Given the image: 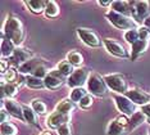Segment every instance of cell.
<instances>
[{
    "mask_svg": "<svg viewBox=\"0 0 150 135\" xmlns=\"http://www.w3.org/2000/svg\"><path fill=\"white\" fill-rule=\"evenodd\" d=\"M3 36L13 41L16 46H21L25 40V29L19 17L9 14L6 17L4 26H3Z\"/></svg>",
    "mask_w": 150,
    "mask_h": 135,
    "instance_id": "cell-1",
    "label": "cell"
},
{
    "mask_svg": "<svg viewBox=\"0 0 150 135\" xmlns=\"http://www.w3.org/2000/svg\"><path fill=\"white\" fill-rule=\"evenodd\" d=\"M105 17H107L109 22L118 30L128 31V30L136 29V26H137V22H135L132 17L119 14V13L114 12V10H108V12L105 13Z\"/></svg>",
    "mask_w": 150,
    "mask_h": 135,
    "instance_id": "cell-2",
    "label": "cell"
},
{
    "mask_svg": "<svg viewBox=\"0 0 150 135\" xmlns=\"http://www.w3.org/2000/svg\"><path fill=\"white\" fill-rule=\"evenodd\" d=\"M107 84L104 81V77H101L96 72H91L88 76V80L86 82V89L88 91V94L103 98L107 94Z\"/></svg>",
    "mask_w": 150,
    "mask_h": 135,
    "instance_id": "cell-3",
    "label": "cell"
},
{
    "mask_svg": "<svg viewBox=\"0 0 150 135\" xmlns=\"http://www.w3.org/2000/svg\"><path fill=\"white\" fill-rule=\"evenodd\" d=\"M107 86L112 91L118 93V94H125L127 91V81L122 74H109L103 76Z\"/></svg>",
    "mask_w": 150,
    "mask_h": 135,
    "instance_id": "cell-4",
    "label": "cell"
},
{
    "mask_svg": "<svg viewBox=\"0 0 150 135\" xmlns=\"http://www.w3.org/2000/svg\"><path fill=\"white\" fill-rule=\"evenodd\" d=\"M150 16V1H131V17L135 22L144 23V21Z\"/></svg>",
    "mask_w": 150,
    "mask_h": 135,
    "instance_id": "cell-5",
    "label": "cell"
},
{
    "mask_svg": "<svg viewBox=\"0 0 150 135\" xmlns=\"http://www.w3.org/2000/svg\"><path fill=\"white\" fill-rule=\"evenodd\" d=\"M88 76H90V71L86 67H80L77 70H74V72L67 79V85L72 89L76 88H83V85L87 82Z\"/></svg>",
    "mask_w": 150,
    "mask_h": 135,
    "instance_id": "cell-6",
    "label": "cell"
},
{
    "mask_svg": "<svg viewBox=\"0 0 150 135\" xmlns=\"http://www.w3.org/2000/svg\"><path fill=\"white\" fill-rule=\"evenodd\" d=\"M113 99L118 111L121 112V115L131 117L134 113L137 112L136 111V104L134 102H131V99H128L125 94H113Z\"/></svg>",
    "mask_w": 150,
    "mask_h": 135,
    "instance_id": "cell-7",
    "label": "cell"
},
{
    "mask_svg": "<svg viewBox=\"0 0 150 135\" xmlns=\"http://www.w3.org/2000/svg\"><path fill=\"white\" fill-rule=\"evenodd\" d=\"M77 35L85 45H87V46H90V48H99L101 45V40H100V37L98 36V34L90 29L78 27Z\"/></svg>",
    "mask_w": 150,
    "mask_h": 135,
    "instance_id": "cell-8",
    "label": "cell"
},
{
    "mask_svg": "<svg viewBox=\"0 0 150 135\" xmlns=\"http://www.w3.org/2000/svg\"><path fill=\"white\" fill-rule=\"evenodd\" d=\"M31 58H33V55L31 53V50L27 49V48H22V46H17L14 53L11 58H9V63L12 67H21L23 63H26L27 61H30Z\"/></svg>",
    "mask_w": 150,
    "mask_h": 135,
    "instance_id": "cell-9",
    "label": "cell"
},
{
    "mask_svg": "<svg viewBox=\"0 0 150 135\" xmlns=\"http://www.w3.org/2000/svg\"><path fill=\"white\" fill-rule=\"evenodd\" d=\"M64 81H66V76H63L58 70H52L44 79V85L49 90H57L64 84Z\"/></svg>",
    "mask_w": 150,
    "mask_h": 135,
    "instance_id": "cell-10",
    "label": "cell"
},
{
    "mask_svg": "<svg viewBox=\"0 0 150 135\" xmlns=\"http://www.w3.org/2000/svg\"><path fill=\"white\" fill-rule=\"evenodd\" d=\"M103 44H104L105 49H107L112 55H114V57H118V58H128L129 57L127 49H126L121 43H118L117 40L104 39Z\"/></svg>",
    "mask_w": 150,
    "mask_h": 135,
    "instance_id": "cell-11",
    "label": "cell"
},
{
    "mask_svg": "<svg viewBox=\"0 0 150 135\" xmlns=\"http://www.w3.org/2000/svg\"><path fill=\"white\" fill-rule=\"evenodd\" d=\"M125 95L127 96L128 99H131V102H134L136 106H146L150 103V95L144 93L140 89H128L127 91L125 93Z\"/></svg>",
    "mask_w": 150,
    "mask_h": 135,
    "instance_id": "cell-12",
    "label": "cell"
},
{
    "mask_svg": "<svg viewBox=\"0 0 150 135\" xmlns=\"http://www.w3.org/2000/svg\"><path fill=\"white\" fill-rule=\"evenodd\" d=\"M3 107L8 111V113L16 119L25 121V117H23V107L19 104L18 102H16L14 99H3Z\"/></svg>",
    "mask_w": 150,
    "mask_h": 135,
    "instance_id": "cell-13",
    "label": "cell"
},
{
    "mask_svg": "<svg viewBox=\"0 0 150 135\" xmlns=\"http://www.w3.org/2000/svg\"><path fill=\"white\" fill-rule=\"evenodd\" d=\"M69 119H71V116H66V115H63V113L58 112V111H54L52 115L46 119V125H47V127H50V129L58 130L63 124L69 122Z\"/></svg>",
    "mask_w": 150,
    "mask_h": 135,
    "instance_id": "cell-14",
    "label": "cell"
},
{
    "mask_svg": "<svg viewBox=\"0 0 150 135\" xmlns=\"http://www.w3.org/2000/svg\"><path fill=\"white\" fill-rule=\"evenodd\" d=\"M149 48V41H145V40H137L136 43H134L131 45V61H136L139 57H141L142 54L148 50Z\"/></svg>",
    "mask_w": 150,
    "mask_h": 135,
    "instance_id": "cell-15",
    "label": "cell"
},
{
    "mask_svg": "<svg viewBox=\"0 0 150 135\" xmlns=\"http://www.w3.org/2000/svg\"><path fill=\"white\" fill-rule=\"evenodd\" d=\"M44 62H45V61L41 59V58H36V57H33V58H31L30 61H27L26 63H23L21 67L18 68V71H19V74H22V75H26V74L32 75V74H33V71H35L40 64H42Z\"/></svg>",
    "mask_w": 150,
    "mask_h": 135,
    "instance_id": "cell-16",
    "label": "cell"
},
{
    "mask_svg": "<svg viewBox=\"0 0 150 135\" xmlns=\"http://www.w3.org/2000/svg\"><path fill=\"white\" fill-rule=\"evenodd\" d=\"M146 119H148V117L144 115V112H142V111H137L136 113H134V115L129 117V122H128V126H127L128 133H132L136 127L141 126L142 124L146 121Z\"/></svg>",
    "mask_w": 150,
    "mask_h": 135,
    "instance_id": "cell-17",
    "label": "cell"
},
{
    "mask_svg": "<svg viewBox=\"0 0 150 135\" xmlns=\"http://www.w3.org/2000/svg\"><path fill=\"white\" fill-rule=\"evenodd\" d=\"M112 10L123 14L127 17H131V1H125V0H115L112 4Z\"/></svg>",
    "mask_w": 150,
    "mask_h": 135,
    "instance_id": "cell-18",
    "label": "cell"
},
{
    "mask_svg": "<svg viewBox=\"0 0 150 135\" xmlns=\"http://www.w3.org/2000/svg\"><path fill=\"white\" fill-rule=\"evenodd\" d=\"M108 135H128V130L127 127L121 125L117 120L110 121V124L108 125V130H107Z\"/></svg>",
    "mask_w": 150,
    "mask_h": 135,
    "instance_id": "cell-19",
    "label": "cell"
},
{
    "mask_svg": "<svg viewBox=\"0 0 150 135\" xmlns=\"http://www.w3.org/2000/svg\"><path fill=\"white\" fill-rule=\"evenodd\" d=\"M16 48L17 46L13 44V41H11L4 36H1V57H3V59H4V58H11L13 53H14Z\"/></svg>",
    "mask_w": 150,
    "mask_h": 135,
    "instance_id": "cell-20",
    "label": "cell"
},
{
    "mask_svg": "<svg viewBox=\"0 0 150 135\" xmlns=\"http://www.w3.org/2000/svg\"><path fill=\"white\" fill-rule=\"evenodd\" d=\"M73 109H74V102H72L69 98L60 100L55 107V111L63 113V115H66V116H71V112H72Z\"/></svg>",
    "mask_w": 150,
    "mask_h": 135,
    "instance_id": "cell-21",
    "label": "cell"
},
{
    "mask_svg": "<svg viewBox=\"0 0 150 135\" xmlns=\"http://www.w3.org/2000/svg\"><path fill=\"white\" fill-rule=\"evenodd\" d=\"M25 4L35 14H40V13L45 12L46 1H42V0H26Z\"/></svg>",
    "mask_w": 150,
    "mask_h": 135,
    "instance_id": "cell-22",
    "label": "cell"
},
{
    "mask_svg": "<svg viewBox=\"0 0 150 135\" xmlns=\"http://www.w3.org/2000/svg\"><path fill=\"white\" fill-rule=\"evenodd\" d=\"M1 90H3V96H6L9 99H13L18 93V86L14 82H1Z\"/></svg>",
    "mask_w": 150,
    "mask_h": 135,
    "instance_id": "cell-23",
    "label": "cell"
},
{
    "mask_svg": "<svg viewBox=\"0 0 150 135\" xmlns=\"http://www.w3.org/2000/svg\"><path fill=\"white\" fill-rule=\"evenodd\" d=\"M59 5L57 4L55 1H53V0H49V1H46V6H45V12H44V14H45L46 18H55L59 14Z\"/></svg>",
    "mask_w": 150,
    "mask_h": 135,
    "instance_id": "cell-24",
    "label": "cell"
},
{
    "mask_svg": "<svg viewBox=\"0 0 150 135\" xmlns=\"http://www.w3.org/2000/svg\"><path fill=\"white\" fill-rule=\"evenodd\" d=\"M67 61L69 62L73 67L80 68V66L83 63V57H82V54H81L80 51L72 50V51H69V53L67 54Z\"/></svg>",
    "mask_w": 150,
    "mask_h": 135,
    "instance_id": "cell-25",
    "label": "cell"
},
{
    "mask_svg": "<svg viewBox=\"0 0 150 135\" xmlns=\"http://www.w3.org/2000/svg\"><path fill=\"white\" fill-rule=\"evenodd\" d=\"M57 70L59 71L63 76H66V77H69V76L74 72V67L66 59V61H62V62H59V63H58Z\"/></svg>",
    "mask_w": 150,
    "mask_h": 135,
    "instance_id": "cell-26",
    "label": "cell"
},
{
    "mask_svg": "<svg viewBox=\"0 0 150 135\" xmlns=\"http://www.w3.org/2000/svg\"><path fill=\"white\" fill-rule=\"evenodd\" d=\"M22 107H23V117H25V121L31 124V125L37 126V117H36L37 115L35 113V111L28 106H22Z\"/></svg>",
    "mask_w": 150,
    "mask_h": 135,
    "instance_id": "cell-27",
    "label": "cell"
},
{
    "mask_svg": "<svg viewBox=\"0 0 150 135\" xmlns=\"http://www.w3.org/2000/svg\"><path fill=\"white\" fill-rule=\"evenodd\" d=\"M26 85L28 86V88H31V89H42V88H45V85H44V80L37 79V77H35V76H32V75H28L26 77Z\"/></svg>",
    "mask_w": 150,
    "mask_h": 135,
    "instance_id": "cell-28",
    "label": "cell"
},
{
    "mask_svg": "<svg viewBox=\"0 0 150 135\" xmlns=\"http://www.w3.org/2000/svg\"><path fill=\"white\" fill-rule=\"evenodd\" d=\"M30 107L35 111L36 115H45L46 111H47L46 104L42 102L41 99H33L31 102V106H30Z\"/></svg>",
    "mask_w": 150,
    "mask_h": 135,
    "instance_id": "cell-29",
    "label": "cell"
},
{
    "mask_svg": "<svg viewBox=\"0 0 150 135\" xmlns=\"http://www.w3.org/2000/svg\"><path fill=\"white\" fill-rule=\"evenodd\" d=\"M87 94H88V91L85 88H76V89H72L71 95H69V99L72 100V102H74V103H80V100Z\"/></svg>",
    "mask_w": 150,
    "mask_h": 135,
    "instance_id": "cell-30",
    "label": "cell"
},
{
    "mask_svg": "<svg viewBox=\"0 0 150 135\" xmlns=\"http://www.w3.org/2000/svg\"><path fill=\"white\" fill-rule=\"evenodd\" d=\"M49 67H47V64H46V62H44L42 64H40L39 67L36 68L35 71H33V74L32 76H35V77L37 79H41V80H44V79L47 76V74H49Z\"/></svg>",
    "mask_w": 150,
    "mask_h": 135,
    "instance_id": "cell-31",
    "label": "cell"
},
{
    "mask_svg": "<svg viewBox=\"0 0 150 135\" xmlns=\"http://www.w3.org/2000/svg\"><path fill=\"white\" fill-rule=\"evenodd\" d=\"M123 37H125V40L127 41L128 44H134V43H136L137 40H140V36H139V31H137V29H134V30H128V31H126L125 32V35H123Z\"/></svg>",
    "mask_w": 150,
    "mask_h": 135,
    "instance_id": "cell-32",
    "label": "cell"
},
{
    "mask_svg": "<svg viewBox=\"0 0 150 135\" xmlns=\"http://www.w3.org/2000/svg\"><path fill=\"white\" fill-rule=\"evenodd\" d=\"M17 76H18V74H17L16 68L14 67H9L8 70H6L5 74H3V79H1L3 81L1 82H14Z\"/></svg>",
    "mask_w": 150,
    "mask_h": 135,
    "instance_id": "cell-33",
    "label": "cell"
},
{
    "mask_svg": "<svg viewBox=\"0 0 150 135\" xmlns=\"http://www.w3.org/2000/svg\"><path fill=\"white\" fill-rule=\"evenodd\" d=\"M18 129L16 125L8 122V124H1V135H17Z\"/></svg>",
    "mask_w": 150,
    "mask_h": 135,
    "instance_id": "cell-34",
    "label": "cell"
},
{
    "mask_svg": "<svg viewBox=\"0 0 150 135\" xmlns=\"http://www.w3.org/2000/svg\"><path fill=\"white\" fill-rule=\"evenodd\" d=\"M93 103H94V98H93V95L91 94H87V95H85L82 99L80 100V107L82 109H87V108H90L91 106H93Z\"/></svg>",
    "mask_w": 150,
    "mask_h": 135,
    "instance_id": "cell-35",
    "label": "cell"
},
{
    "mask_svg": "<svg viewBox=\"0 0 150 135\" xmlns=\"http://www.w3.org/2000/svg\"><path fill=\"white\" fill-rule=\"evenodd\" d=\"M57 133L58 135H72V126L69 122H66L57 130Z\"/></svg>",
    "mask_w": 150,
    "mask_h": 135,
    "instance_id": "cell-36",
    "label": "cell"
},
{
    "mask_svg": "<svg viewBox=\"0 0 150 135\" xmlns=\"http://www.w3.org/2000/svg\"><path fill=\"white\" fill-rule=\"evenodd\" d=\"M137 31H139L140 40H145V41H149L150 40V30H148L145 26L139 27Z\"/></svg>",
    "mask_w": 150,
    "mask_h": 135,
    "instance_id": "cell-37",
    "label": "cell"
},
{
    "mask_svg": "<svg viewBox=\"0 0 150 135\" xmlns=\"http://www.w3.org/2000/svg\"><path fill=\"white\" fill-rule=\"evenodd\" d=\"M9 117H11V115H9L8 111L3 107L1 112H0V121H1V124H8L9 122Z\"/></svg>",
    "mask_w": 150,
    "mask_h": 135,
    "instance_id": "cell-38",
    "label": "cell"
},
{
    "mask_svg": "<svg viewBox=\"0 0 150 135\" xmlns=\"http://www.w3.org/2000/svg\"><path fill=\"white\" fill-rule=\"evenodd\" d=\"M23 82H26V79L23 77V75H22V74H18V76H17V79L14 80V84L19 88V86H21V85L23 84Z\"/></svg>",
    "mask_w": 150,
    "mask_h": 135,
    "instance_id": "cell-39",
    "label": "cell"
},
{
    "mask_svg": "<svg viewBox=\"0 0 150 135\" xmlns=\"http://www.w3.org/2000/svg\"><path fill=\"white\" fill-rule=\"evenodd\" d=\"M141 111L144 112V115L150 120V103H149V104H146V106H142L141 107Z\"/></svg>",
    "mask_w": 150,
    "mask_h": 135,
    "instance_id": "cell-40",
    "label": "cell"
},
{
    "mask_svg": "<svg viewBox=\"0 0 150 135\" xmlns=\"http://www.w3.org/2000/svg\"><path fill=\"white\" fill-rule=\"evenodd\" d=\"M98 4L100 5V6H104V8H108V6H112L113 1H112V0H107V1H103V0H100V1H98Z\"/></svg>",
    "mask_w": 150,
    "mask_h": 135,
    "instance_id": "cell-41",
    "label": "cell"
},
{
    "mask_svg": "<svg viewBox=\"0 0 150 135\" xmlns=\"http://www.w3.org/2000/svg\"><path fill=\"white\" fill-rule=\"evenodd\" d=\"M144 26H145L148 30H150V16H149L148 18H146V19L144 21Z\"/></svg>",
    "mask_w": 150,
    "mask_h": 135,
    "instance_id": "cell-42",
    "label": "cell"
},
{
    "mask_svg": "<svg viewBox=\"0 0 150 135\" xmlns=\"http://www.w3.org/2000/svg\"><path fill=\"white\" fill-rule=\"evenodd\" d=\"M41 135H52V133H49V131H42Z\"/></svg>",
    "mask_w": 150,
    "mask_h": 135,
    "instance_id": "cell-43",
    "label": "cell"
},
{
    "mask_svg": "<svg viewBox=\"0 0 150 135\" xmlns=\"http://www.w3.org/2000/svg\"><path fill=\"white\" fill-rule=\"evenodd\" d=\"M148 135H150V127H149V130H148Z\"/></svg>",
    "mask_w": 150,
    "mask_h": 135,
    "instance_id": "cell-44",
    "label": "cell"
}]
</instances>
